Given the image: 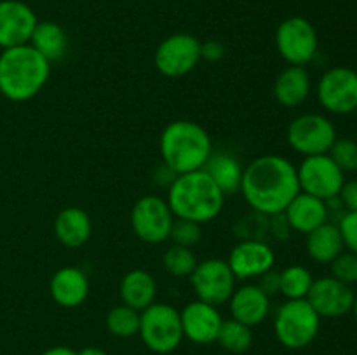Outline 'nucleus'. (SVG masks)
Segmentation results:
<instances>
[{
	"label": "nucleus",
	"instance_id": "obj_11",
	"mask_svg": "<svg viewBox=\"0 0 357 355\" xmlns=\"http://www.w3.org/2000/svg\"><path fill=\"white\" fill-rule=\"evenodd\" d=\"M173 212L167 202L155 195L139 198L131 211V225L136 235L149 244H159L169 239Z\"/></svg>",
	"mask_w": 357,
	"mask_h": 355
},
{
	"label": "nucleus",
	"instance_id": "obj_29",
	"mask_svg": "<svg viewBox=\"0 0 357 355\" xmlns=\"http://www.w3.org/2000/svg\"><path fill=\"white\" fill-rule=\"evenodd\" d=\"M107 326L108 329H110V333H114L115 336H135L136 333H139L138 310L131 308V306L128 305L115 306V308H112L110 313H108Z\"/></svg>",
	"mask_w": 357,
	"mask_h": 355
},
{
	"label": "nucleus",
	"instance_id": "obj_14",
	"mask_svg": "<svg viewBox=\"0 0 357 355\" xmlns=\"http://www.w3.org/2000/svg\"><path fill=\"white\" fill-rule=\"evenodd\" d=\"M38 19L33 10L20 0L0 2V47L10 49L30 42Z\"/></svg>",
	"mask_w": 357,
	"mask_h": 355
},
{
	"label": "nucleus",
	"instance_id": "obj_3",
	"mask_svg": "<svg viewBox=\"0 0 357 355\" xmlns=\"http://www.w3.org/2000/svg\"><path fill=\"white\" fill-rule=\"evenodd\" d=\"M51 73V63L30 44L3 49L0 54V93L10 101L37 96Z\"/></svg>",
	"mask_w": 357,
	"mask_h": 355
},
{
	"label": "nucleus",
	"instance_id": "obj_19",
	"mask_svg": "<svg viewBox=\"0 0 357 355\" xmlns=\"http://www.w3.org/2000/svg\"><path fill=\"white\" fill-rule=\"evenodd\" d=\"M286 216L288 221L296 232L310 233L312 230L319 228L324 225L328 219V205L326 202L321 198L314 197V195L300 191L289 205L286 207Z\"/></svg>",
	"mask_w": 357,
	"mask_h": 355
},
{
	"label": "nucleus",
	"instance_id": "obj_6",
	"mask_svg": "<svg viewBox=\"0 0 357 355\" xmlns=\"http://www.w3.org/2000/svg\"><path fill=\"white\" fill-rule=\"evenodd\" d=\"M319 319L307 299H288L275 315V336L284 347L303 348L317 336Z\"/></svg>",
	"mask_w": 357,
	"mask_h": 355
},
{
	"label": "nucleus",
	"instance_id": "obj_28",
	"mask_svg": "<svg viewBox=\"0 0 357 355\" xmlns=\"http://www.w3.org/2000/svg\"><path fill=\"white\" fill-rule=\"evenodd\" d=\"M312 282V274L300 265H293L281 271V292L288 299H305Z\"/></svg>",
	"mask_w": 357,
	"mask_h": 355
},
{
	"label": "nucleus",
	"instance_id": "obj_35",
	"mask_svg": "<svg viewBox=\"0 0 357 355\" xmlns=\"http://www.w3.org/2000/svg\"><path fill=\"white\" fill-rule=\"evenodd\" d=\"M258 287L267 296H274L278 292H281V271H275L271 268L268 271L261 274Z\"/></svg>",
	"mask_w": 357,
	"mask_h": 355
},
{
	"label": "nucleus",
	"instance_id": "obj_26",
	"mask_svg": "<svg viewBox=\"0 0 357 355\" xmlns=\"http://www.w3.org/2000/svg\"><path fill=\"white\" fill-rule=\"evenodd\" d=\"M30 45L35 51L40 52L49 63L59 61L66 54L68 38L65 30L52 21H38L31 33Z\"/></svg>",
	"mask_w": 357,
	"mask_h": 355
},
{
	"label": "nucleus",
	"instance_id": "obj_34",
	"mask_svg": "<svg viewBox=\"0 0 357 355\" xmlns=\"http://www.w3.org/2000/svg\"><path fill=\"white\" fill-rule=\"evenodd\" d=\"M338 228H340L345 247H349L351 253L357 254V212H347V214H344Z\"/></svg>",
	"mask_w": 357,
	"mask_h": 355
},
{
	"label": "nucleus",
	"instance_id": "obj_37",
	"mask_svg": "<svg viewBox=\"0 0 357 355\" xmlns=\"http://www.w3.org/2000/svg\"><path fill=\"white\" fill-rule=\"evenodd\" d=\"M201 51H202V56H204L206 59H209V61H216V59H220L223 56L222 44H218V42L215 40L206 42V44L201 47Z\"/></svg>",
	"mask_w": 357,
	"mask_h": 355
},
{
	"label": "nucleus",
	"instance_id": "obj_4",
	"mask_svg": "<svg viewBox=\"0 0 357 355\" xmlns=\"http://www.w3.org/2000/svg\"><path fill=\"white\" fill-rule=\"evenodd\" d=\"M211 153V138L195 122H171L160 136V155L176 176L202 169Z\"/></svg>",
	"mask_w": 357,
	"mask_h": 355
},
{
	"label": "nucleus",
	"instance_id": "obj_17",
	"mask_svg": "<svg viewBox=\"0 0 357 355\" xmlns=\"http://www.w3.org/2000/svg\"><path fill=\"white\" fill-rule=\"evenodd\" d=\"M275 254L271 247L260 240H246L237 244L229 258V267L237 278L260 277L274 267Z\"/></svg>",
	"mask_w": 357,
	"mask_h": 355
},
{
	"label": "nucleus",
	"instance_id": "obj_36",
	"mask_svg": "<svg viewBox=\"0 0 357 355\" xmlns=\"http://www.w3.org/2000/svg\"><path fill=\"white\" fill-rule=\"evenodd\" d=\"M338 197L342 204L349 209V212H357V180L344 183Z\"/></svg>",
	"mask_w": 357,
	"mask_h": 355
},
{
	"label": "nucleus",
	"instance_id": "obj_41",
	"mask_svg": "<svg viewBox=\"0 0 357 355\" xmlns=\"http://www.w3.org/2000/svg\"><path fill=\"white\" fill-rule=\"evenodd\" d=\"M356 111H357V108H356Z\"/></svg>",
	"mask_w": 357,
	"mask_h": 355
},
{
	"label": "nucleus",
	"instance_id": "obj_9",
	"mask_svg": "<svg viewBox=\"0 0 357 355\" xmlns=\"http://www.w3.org/2000/svg\"><path fill=\"white\" fill-rule=\"evenodd\" d=\"M275 44L282 58L295 66H303L314 59L317 52V31L300 16L288 17L275 31Z\"/></svg>",
	"mask_w": 357,
	"mask_h": 355
},
{
	"label": "nucleus",
	"instance_id": "obj_23",
	"mask_svg": "<svg viewBox=\"0 0 357 355\" xmlns=\"http://www.w3.org/2000/svg\"><path fill=\"white\" fill-rule=\"evenodd\" d=\"M344 239L340 228L331 223H324L319 228L307 233V253L317 263H331L344 253Z\"/></svg>",
	"mask_w": 357,
	"mask_h": 355
},
{
	"label": "nucleus",
	"instance_id": "obj_25",
	"mask_svg": "<svg viewBox=\"0 0 357 355\" xmlns=\"http://www.w3.org/2000/svg\"><path fill=\"white\" fill-rule=\"evenodd\" d=\"M202 169L218 184L223 195H232L236 191H241L244 169L236 157L229 155V153H216V155L211 153Z\"/></svg>",
	"mask_w": 357,
	"mask_h": 355
},
{
	"label": "nucleus",
	"instance_id": "obj_32",
	"mask_svg": "<svg viewBox=\"0 0 357 355\" xmlns=\"http://www.w3.org/2000/svg\"><path fill=\"white\" fill-rule=\"evenodd\" d=\"M169 239H173L176 246L192 247L201 240V226H199V223L178 218L171 226Z\"/></svg>",
	"mask_w": 357,
	"mask_h": 355
},
{
	"label": "nucleus",
	"instance_id": "obj_33",
	"mask_svg": "<svg viewBox=\"0 0 357 355\" xmlns=\"http://www.w3.org/2000/svg\"><path fill=\"white\" fill-rule=\"evenodd\" d=\"M331 277L338 278L344 284L351 285L357 282V254L342 253L331 261Z\"/></svg>",
	"mask_w": 357,
	"mask_h": 355
},
{
	"label": "nucleus",
	"instance_id": "obj_13",
	"mask_svg": "<svg viewBox=\"0 0 357 355\" xmlns=\"http://www.w3.org/2000/svg\"><path fill=\"white\" fill-rule=\"evenodd\" d=\"M201 47L202 44L194 35H171L157 47V70L166 77H181L192 72L202 58Z\"/></svg>",
	"mask_w": 357,
	"mask_h": 355
},
{
	"label": "nucleus",
	"instance_id": "obj_8",
	"mask_svg": "<svg viewBox=\"0 0 357 355\" xmlns=\"http://www.w3.org/2000/svg\"><path fill=\"white\" fill-rule=\"evenodd\" d=\"M335 139H337V131L323 115H300L288 127L289 146L307 157L328 153Z\"/></svg>",
	"mask_w": 357,
	"mask_h": 355
},
{
	"label": "nucleus",
	"instance_id": "obj_31",
	"mask_svg": "<svg viewBox=\"0 0 357 355\" xmlns=\"http://www.w3.org/2000/svg\"><path fill=\"white\" fill-rule=\"evenodd\" d=\"M330 157L344 173L357 171V143L352 139H335L330 148Z\"/></svg>",
	"mask_w": 357,
	"mask_h": 355
},
{
	"label": "nucleus",
	"instance_id": "obj_18",
	"mask_svg": "<svg viewBox=\"0 0 357 355\" xmlns=\"http://www.w3.org/2000/svg\"><path fill=\"white\" fill-rule=\"evenodd\" d=\"M89 294V281L80 268L65 267L51 278V296L58 305L73 308L86 301Z\"/></svg>",
	"mask_w": 357,
	"mask_h": 355
},
{
	"label": "nucleus",
	"instance_id": "obj_12",
	"mask_svg": "<svg viewBox=\"0 0 357 355\" xmlns=\"http://www.w3.org/2000/svg\"><path fill=\"white\" fill-rule=\"evenodd\" d=\"M317 97L328 111L347 115L357 108V72L347 66L331 68L317 84Z\"/></svg>",
	"mask_w": 357,
	"mask_h": 355
},
{
	"label": "nucleus",
	"instance_id": "obj_27",
	"mask_svg": "<svg viewBox=\"0 0 357 355\" xmlns=\"http://www.w3.org/2000/svg\"><path fill=\"white\" fill-rule=\"evenodd\" d=\"M251 340H253V334H251L250 326L239 322L236 319L223 320L222 327H220V333L216 341H220L225 350L234 352V354H243L250 348Z\"/></svg>",
	"mask_w": 357,
	"mask_h": 355
},
{
	"label": "nucleus",
	"instance_id": "obj_30",
	"mask_svg": "<svg viewBox=\"0 0 357 355\" xmlns=\"http://www.w3.org/2000/svg\"><path fill=\"white\" fill-rule=\"evenodd\" d=\"M162 265L171 275H174V277H187V275H190L192 271L195 270V267H197V258L192 253L190 247L176 246V244H174L173 247H169V249L164 253Z\"/></svg>",
	"mask_w": 357,
	"mask_h": 355
},
{
	"label": "nucleus",
	"instance_id": "obj_10",
	"mask_svg": "<svg viewBox=\"0 0 357 355\" xmlns=\"http://www.w3.org/2000/svg\"><path fill=\"white\" fill-rule=\"evenodd\" d=\"M190 281L199 301L218 306L232 298L236 275L227 261L208 260L197 263L195 270L190 274Z\"/></svg>",
	"mask_w": 357,
	"mask_h": 355
},
{
	"label": "nucleus",
	"instance_id": "obj_40",
	"mask_svg": "<svg viewBox=\"0 0 357 355\" xmlns=\"http://www.w3.org/2000/svg\"><path fill=\"white\" fill-rule=\"evenodd\" d=\"M352 310H354V315H356V319H357V294L354 296V305H352Z\"/></svg>",
	"mask_w": 357,
	"mask_h": 355
},
{
	"label": "nucleus",
	"instance_id": "obj_15",
	"mask_svg": "<svg viewBox=\"0 0 357 355\" xmlns=\"http://www.w3.org/2000/svg\"><path fill=\"white\" fill-rule=\"evenodd\" d=\"M354 296L351 285L335 277H323L312 282L305 299L319 317H342L352 310Z\"/></svg>",
	"mask_w": 357,
	"mask_h": 355
},
{
	"label": "nucleus",
	"instance_id": "obj_7",
	"mask_svg": "<svg viewBox=\"0 0 357 355\" xmlns=\"http://www.w3.org/2000/svg\"><path fill=\"white\" fill-rule=\"evenodd\" d=\"M296 173H298L300 190L321 200L337 198L345 183L344 171L333 162L328 153L307 157Z\"/></svg>",
	"mask_w": 357,
	"mask_h": 355
},
{
	"label": "nucleus",
	"instance_id": "obj_2",
	"mask_svg": "<svg viewBox=\"0 0 357 355\" xmlns=\"http://www.w3.org/2000/svg\"><path fill=\"white\" fill-rule=\"evenodd\" d=\"M225 195L204 169L178 174L167 194V205L180 219L206 223L215 219L223 207Z\"/></svg>",
	"mask_w": 357,
	"mask_h": 355
},
{
	"label": "nucleus",
	"instance_id": "obj_20",
	"mask_svg": "<svg viewBox=\"0 0 357 355\" xmlns=\"http://www.w3.org/2000/svg\"><path fill=\"white\" fill-rule=\"evenodd\" d=\"M229 301L234 319L250 327L260 324L271 310L268 296L258 285L253 284L243 285L241 289L234 291Z\"/></svg>",
	"mask_w": 357,
	"mask_h": 355
},
{
	"label": "nucleus",
	"instance_id": "obj_22",
	"mask_svg": "<svg viewBox=\"0 0 357 355\" xmlns=\"http://www.w3.org/2000/svg\"><path fill=\"white\" fill-rule=\"evenodd\" d=\"M91 219L82 209L66 207L54 221V232L59 242L66 247H80L91 237Z\"/></svg>",
	"mask_w": 357,
	"mask_h": 355
},
{
	"label": "nucleus",
	"instance_id": "obj_1",
	"mask_svg": "<svg viewBox=\"0 0 357 355\" xmlns=\"http://www.w3.org/2000/svg\"><path fill=\"white\" fill-rule=\"evenodd\" d=\"M241 191L255 211L279 214L302 190L298 173L289 160L279 155H264L243 171Z\"/></svg>",
	"mask_w": 357,
	"mask_h": 355
},
{
	"label": "nucleus",
	"instance_id": "obj_39",
	"mask_svg": "<svg viewBox=\"0 0 357 355\" xmlns=\"http://www.w3.org/2000/svg\"><path fill=\"white\" fill-rule=\"evenodd\" d=\"M77 355H108L107 352H103L101 348H94V347H89V348H84L80 354Z\"/></svg>",
	"mask_w": 357,
	"mask_h": 355
},
{
	"label": "nucleus",
	"instance_id": "obj_5",
	"mask_svg": "<svg viewBox=\"0 0 357 355\" xmlns=\"http://www.w3.org/2000/svg\"><path fill=\"white\" fill-rule=\"evenodd\" d=\"M139 334L150 350L169 354L183 338L180 312L171 305L152 303L139 315Z\"/></svg>",
	"mask_w": 357,
	"mask_h": 355
},
{
	"label": "nucleus",
	"instance_id": "obj_38",
	"mask_svg": "<svg viewBox=\"0 0 357 355\" xmlns=\"http://www.w3.org/2000/svg\"><path fill=\"white\" fill-rule=\"evenodd\" d=\"M42 355H77L72 348H66V347H54V348H49L47 352H44Z\"/></svg>",
	"mask_w": 357,
	"mask_h": 355
},
{
	"label": "nucleus",
	"instance_id": "obj_21",
	"mask_svg": "<svg viewBox=\"0 0 357 355\" xmlns=\"http://www.w3.org/2000/svg\"><path fill=\"white\" fill-rule=\"evenodd\" d=\"M310 75L303 66H288L274 84V96L282 106H298L309 97Z\"/></svg>",
	"mask_w": 357,
	"mask_h": 355
},
{
	"label": "nucleus",
	"instance_id": "obj_24",
	"mask_svg": "<svg viewBox=\"0 0 357 355\" xmlns=\"http://www.w3.org/2000/svg\"><path fill=\"white\" fill-rule=\"evenodd\" d=\"M157 285L152 275L145 270H132L121 282V296L124 305L135 310H145L155 299Z\"/></svg>",
	"mask_w": 357,
	"mask_h": 355
},
{
	"label": "nucleus",
	"instance_id": "obj_16",
	"mask_svg": "<svg viewBox=\"0 0 357 355\" xmlns=\"http://www.w3.org/2000/svg\"><path fill=\"white\" fill-rule=\"evenodd\" d=\"M181 327L183 336L192 340L194 343L208 345L216 341L222 327V315L216 306L208 305L204 301H192L181 310Z\"/></svg>",
	"mask_w": 357,
	"mask_h": 355
}]
</instances>
